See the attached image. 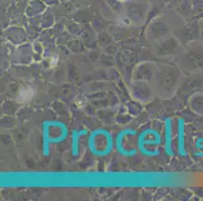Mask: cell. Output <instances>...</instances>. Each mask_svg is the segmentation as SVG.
Returning a JSON list of instances; mask_svg holds the SVG:
<instances>
[{
    "instance_id": "cell-1",
    "label": "cell",
    "mask_w": 203,
    "mask_h": 201,
    "mask_svg": "<svg viewBox=\"0 0 203 201\" xmlns=\"http://www.w3.org/2000/svg\"><path fill=\"white\" fill-rule=\"evenodd\" d=\"M181 79V72L177 68L168 64L156 65L153 79V89L162 98H170L174 95Z\"/></svg>"
},
{
    "instance_id": "cell-2",
    "label": "cell",
    "mask_w": 203,
    "mask_h": 201,
    "mask_svg": "<svg viewBox=\"0 0 203 201\" xmlns=\"http://www.w3.org/2000/svg\"><path fill=\"white\" fill-rule=\"evenodd\" d=\"M179 64L188 71H203V43L199 41L189 43V46L179 53Z\"/></svg>"
}]
</instances>
